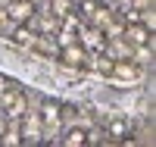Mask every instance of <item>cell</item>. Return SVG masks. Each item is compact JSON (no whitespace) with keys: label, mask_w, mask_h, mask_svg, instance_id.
<instances>
[{"label":"cell","mask_w":156,"mask_h":147,"mask_svg":"<svg viewBox=\"0 0 156 147\" xmlns=\"http://www.w3.org/2000/svg\"><path fill=\"white\" fill-rule=\"evenodd\" d=\"M97 6H100V3H97V0H81V13H84V16H87V19H90V16H94V13H97Z\"/></svg>","instance_id":"cell-12"},{"label":"cell","mask_w":156,"mask_h":147,"mask_svg":"<svg viewBox=\"0 0 156 147\" xmlns=\"http://www.w3.org/2000/svg\"><path fill=\"white\" fill-rule=\"evenodd\" d=\"M50 9H53V16L66 19V16H72V9H75V0H53V3H50Z\"/></svg>","instance_id":"cell-8"},{"label":"cell","mask_w":156,"mask_h":147,"mask_svg":"<svg viewBox=\"0 0 156 147\" xmlns=\"http://www.w3.org/2000/svg\"><path fill=\"white\" fill-rule=\"evenodd\" d=\"M34 13H37L34 0H9V6H6V16L16 22V25H28L34 19Z\"/></svg>","instance_id":"cell-2"},{"label":"cell","mask_w":156,"mask_h":147,"mask_svg":"<svg viewBox=\"0 0 156 147\" xmlns=\"http://www.w3.org/2000/svg\"><path fill=\"white\" fill-rule=\"evenodd\" d=\"M59 144H66V147H81V144H84V128H69L66 135L59 138Z\"/></svg>","instance_id":"cell-7"},{"label":"cell","mask_w":156,"mask_h":147,"mask_svg":"<svg viewBox=\"0 0 156 147\" xmlns=\"http://www.w3.org/2000/svg\"><path fill=\"white\" fill-rule=\"evenodd\" d=\"M34 38H37V35H34L31 28H25V25H19V28L12 31V41H16V44H34Z\"/></svg>","instance_id":"cell-9"},{"label":"cell","mask_w":156,"mask_h":147,"mask_svg":"<svg viewBox=\"0 0 156 147\" xmlns=\"http://www.w3.org/2000/svg\"><path fill=\"white\" fill-rule=\"evenodd\" d=\"M6 131V116H0V135Z\"/></svg>","instance_id":"cell-13"},{"label":"cell","mask_w":156,"mask_h":147,"mask_svg":"<svg viewBox=\"0 0 156 147\" xmlns=\"http://www.w3.org/2000/svg\"><path fill=\"white\" fill-rule=\"evenodd\" d=\"M59 60L66 63V66H72V69H81L84 66V47H78V44H66L62 47V53H59Z\"/></svg>","instance_id":"cell-4"},{"label":"cell","mask_w":156,"mask_h":147,"mask_svg":"<svg viewBox=\"0 0 156 147\" xmlns=\"http://www.w3.org/2000/svg\"><path fill=\"white\" fill-rule=\"evenodd\" d=\"M0 110H3L9 119H22L25 110H28V100L19 88H3L0 91Z\"/></svg>","instance_id":"cell-1"},{"label":"cell","mask_w":156,"mask_h":147,"mask_svg":"<svg viewBox=\"0 0 156 147\" xmlns=\"http://www.w3.org/2000/svg\"><path fill=\"white\" fill-rule=\"evenodd\" d=\"M25 138H28V141L41 138V119H31V122H28V135H25Z\"/></svg>","instance_id":"cell-11"},{"label":"cell","mask_w":156,"mask_h":147,"mask_svg":"<svg viewBox=\"0 0 156 147\" xmlns=\"http://www.w3.org/2000/svg\"><path fill=\"white\" fill-rule=\"evenodd\" d=\"M122 35H125V41L134 44V47H147V44H153V31L147 28L144 22H128L125 28H122Z\"/></svg>","instance_id":"cell-3"},{"label":"cell","mask_w":156,"mask_h":147,"mask_svg":"<svg viewBox=\"0 0 156 147\" xmlns=\"http://www.w3.org/2000/svg\"><path fill=\"white\" fill-rule=\"evenodd\" d=\"M115 78H125V82H134V78L140 75L137 69H134V66H128V63H112V69H109Z\"/></svg>","instance_id":"cell-6"},{"label":"cell","mask_w":156,"mask_h":147,"mask_svg":"<svg viewBox=\"0 0 156 147\" xmlns=\"http://www.w3.org/2000/svg\"><path fill=\"white\" fill-rule=\"evenodd\" d=\"M109 135H112L115 141H122V138L128 135V125L122 122V119H112V122H109Z\"/></svg>","instance_id":"cell-10"},{"label":"cell","mask_w":156,"mask_h":147,"mask_svg":"<svg viewBox=\"0 0 156 147\" xmlns=\"http://www.w3.org/2000/svg\"><path fill=\"white\" fill-rule=\"evenodd\" d=\"M41 122H44L47 128L59 122V103H53V100H47V103H44V110H41Z\"/></svg>","instance_id":"cell-5"}]
</instances>
